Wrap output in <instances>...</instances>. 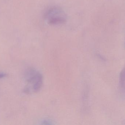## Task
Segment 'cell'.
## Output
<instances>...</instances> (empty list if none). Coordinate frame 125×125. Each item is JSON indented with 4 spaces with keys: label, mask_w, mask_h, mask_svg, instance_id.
I'll use <instances>...</instances> for the list:
<instances>
[{
    "label": "cell",
    "mask_w": 125,
    "mask_h": 125,
    "mask_svg": "<svg viewBox=\"0 0 125 125\" xmlns=\"http://www.w3.org/2000/svg\"><path fill=\"white\" fill-rule=\"evenodd\" d=\"M25 76L27 84L24 89V93L30 94L39 91L43 85L42 74L35 69H30L26 72Z\"/></svg>",
    "instance_id": "6da1fadb"
},
{
    "label": "cell",
    "mask_w": 125,
    "mask_h": 125,
    "mask_svg": "<svg viewBox=\"0 0 125 125\" xmlns=\"http://www.w3.org/2000/svg\"><path fill=\"white\" fill-rule=\"evenodd\" d=\"M6 76V74L3 73H0V79L5 77Z\"/></svg>",
    "instance_id": "5b68a950"
},
{
    "label": "cell",
    "mask_w": 125,
    "mask_h": 125,
    "mask_svg": "<svg viewBox=\"0 0 125 125\" xmlns=\"http://www.w3.org/2000/svg\"><path fill=\"white\" fill-rule=\"evenodd\" d=\"M46 16L49 24L52 25L62 24L66 21V16L63 11L57 7L49 9L46 13Z\"/></svg>",
    "instance_id": "7a4b0ae2"
},
{
    "label": "cell",
    "mask_w": 125,
    "mask_h": 125,
    "mask_svg": "<svg viewBox=\"0 0 125 125\" xmlns=\"http://www.w3.org/2000/svg\"><path fill=\"white\" fill-rule=\"evenodd\" d=\"M42 124H52V122L48 120H44L42 121Z\"/></svg>",
    "instance_id": "277c9868"
},
{
    "label": "cell",
    "mask_w": 125,
    "mask_h": 125,
    "mask_svg": "<svg viewBox=\"0 0 125 125\" xmlns=\"http://www.w3.org/2000/svg\"><path fill=\"white\" fill-rule=\"evenodd\" d=\"M120 84L121 87L124 90L125 85V71L123 69L121 72L120 76Z\"/></svg>",
    "instance_id": "3957f363"
}]
</instances>
